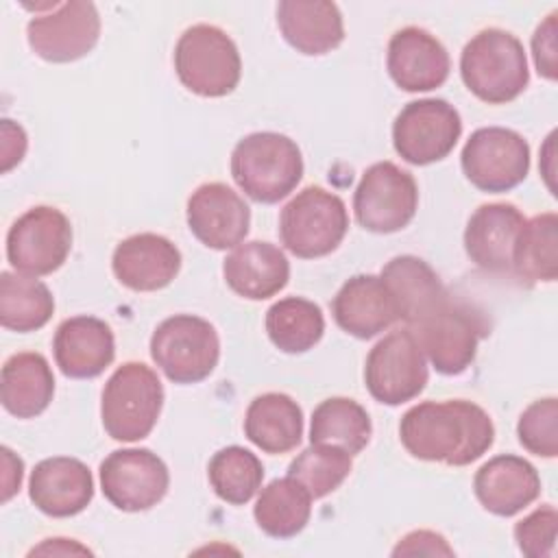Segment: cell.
Listing matches in <instances>:
<instances>
[{
  "label": "cell",
  "instance_id": "15",
  "mask_svg": "<svg viewBox=\"0 0 558 558\" xmlns=\"http://www.w3.org/2000/svg\"><path fill=\"white\" fill-rule=\"evenodd\" d=\"M168 486V466L150 449H118L100 462L102 495L118 510H148L166 497Z\"/></svg>",
  "mask_w": 558,
  "mask_h": 558
},
{
  "label": "cell",
  "instance_id": "6",
  "mask_svg": "<svg viewBox=\"0 0 558 558\" xmlns=\"http://www.w3.org/2000/svg\"><path fill=\"white\" fill-rule=\"evenodd\" d=\"M349 229L342 198L320 185L301 190L279 216L283 246L301 259L325 257L338 248Z\"/></svg>",
  "mask_w": 558,
  "mask_h": 558
},
{
  "label": "cell",
  "instance_id": "14",
  "mask_svg": "<svg viewBox=\"0 0 558 558\" xmlns=\"http://www.w3.org/2000/svg\"><path fill=\"white\" fill-rule=\"evenodd\" d=\"M31 50L44 61L70 63L85 57L100 37V17L94 2H52L35 13L26 26Z\"/></svg>",
  "mask_w": 558,
  "mask_h": 558
},
{
  "label": "cell",
  "instance_id": "19",
  "mask_svg": "<svg viewBox=\"0 0 558 558\" xmlns=\"http://www.w3.org/2000/svg\"><path fill=\"white\" fill-rule=\"evenodd\" d=\"M523 222V214L512 203L480 205L464 229L469 259L486 272H510Z\"/></svg>",
  "mask_w": 558,
  "mask_h": 558
},
{
  "label": "cell",
  "instance_id": "7",
  "mask_svg": "<svg viewBox=\"0 0 558 558\" xmlns=\"http://www.w3.org/2000/svg\"><path fill=\"white\" fill-rule=\"evenodd\" d=\"M408 329L432 366L442 375L464 373L475 360L480 338L488 333L482 314L451 296Z\"/></svg>",
  "mask_w": 558,
  "mask_h": 558
},
{
  "label": "cell",
  "instance_id": "21",
  "mask_svg": "<svg viewBox=\"0 0 558 558\" xmlns=\"http://www.w3.org/2000/svg\"><path fill=\"white\" fill-rule=\"evenodd\" d=\"M111 268L122 286L135 292H155L179 275L181 253L163 235L135 233L116 246Z\"/></svg>",
  "mask_w": 558,
  "mask_h": 558
},
{
  "label": "cell",
  "instance_id": "11",
  "mask_svg": "<svg viewBox=\"0 0 558 558\" xmlns=\"http://www.w3.org/2000/svg\"><path fill=\"white\" fill-rule=\"evenodd\" d=\"M416 207L414 177L392 161H377L366 168L353 194L355 220L373 233H395L408 227Z\"/></svg>",
  "mask_w": 558,
  "mask_h": 558
},
{
  "label": "cell",
  "instance_id": "39",
  "mask_svg": "<svg viewBox=\"0 0 558 558\" xmlns=\"http://www.w3.org/2000/svg\"><path fill=\"white\" fill-rule=\"evenodd\" d=\"M392 556H453V547L438 532L414 530L395 545Z\"/></svg>",
  "mask_w": 558,
  "mask_h": 558
},
{
  "label": "cell",
  "instance_id": "17",
  "mask_svg": "<svg viewBox=\"0 0 558 558\" xmlns=\"http://www.w3.org/2000/svg\"><path fill=\"white\" fill-rule=\"evenodd\" d=\"M386 65L390 78L405 92H429L449 76L447 48L425 28L405 26L388 41Z\"/></svg>",
  "mask_w": 558,
  "mask_h": 558
},
{
  "label": "cell",
  "instance_id": "36",
  "mask_svg": "<svg viewBox=\"0 0 558 558\" xmlns=\"http://www.w3.org/2000/svg\"><path fill=\"white\" fill-rule=\"evenodd\" d=\"M517 436L523 449L541 458L558 456V401L545 397L530 403L517 423Z\"/></svg>",
  "mask_w": 558,
  "mask_h": 558
},
{
  "label": "cell",
  "instance_id": "38",
  "mask_svg": "<svg viewBox=\"0 0 558 558\" xmlns=\"http://www.w3.org/2000/svg\"><path fill=\"white\" fill-rule=\"evenodd\" d=\"M556 17L558 13H549L543 24H538L534 37H532V54H534V65L541 76L556 81L558 76V63H556Z\"/></svg>",
  "mask_w": 558,
  "mask_h": 558
},
{
  "label": "cell",
  "instance_id": "42",
  "mask_svg": "<svg viewBox=\"0 0 558 558\" xmlns=\"http://www.w3.org/2000/svg\"><path fill=\"white\" fill-rule=\"evenodd\" d=\"M33 554H92L87 547H81L68 538H46L39 547L31 549V556Z\"/></svg>",
  "mask_w": 558,
  "mask_h": 558
},
{
  "label": "cell",
  "instance_id": "24",
  "mask_svg": "<svg viewBox=\"0 0 558 558\" xmlns=\"http://www.w3.org/2000/svg\"><path fill=\"white\" fill-rule=\"evenodd\" d=\"M227 286L251 301H264L286 288L290 262L286 253L262 240L238 244L222 264Z\"/></svg>",
  "mask_w": 558,
  "mask_h": 558
},
{
  "label": "cell",
  "instance_id": "20",
  "mask_svg": "<svg viewBox=\"0 0 558 558\" xmlns=\"http://www.w3.org/2000/svg\"><path fill=\"white\" fill-rule=\"evenodd\" d=\"M338 327L355 338L368 340L399 320V307L377 275H355L342 283L331 301Z\"/></svg>",
  "mask_w": 558,
  "mask_h": 558
},
{
  "label": "cell",
  "instance_id": "34",
  "mask_svg": "<svg viewBox=\"0 0 558 558\" xmlns=\"http://www.w3.org/2000/svg\"><path fill=\"white\" fill-rule=\"evenodd\" d=\"M207 477L214 493L222 501L242 506L248 504L259 490L264 466L253 451L240 445H231L214 453L207 466Z\"/></svg>",
  "mask_w": 558,
  "mask_h": 558
},
{
  "label": "cell",
  "instance_id": "10",
  "mask_svg": "<svg viewBox=\"0 0 558 558\" xmlns=\"http://www.w3.org/2000/svg\"><path fill=\"white\" fill-rule=\"evenodd\" d=\"M70 248L72 225L61 209L48 205L24 211L7 233V259L28 277L50 275L61 268Z\"/></svg>",
  "mask_w": 558,
  "mask_h": 558
},
{
  "label": "cell",
  "instance_id": "8",
  "mask_svg": "<svg viewBox=\"0 0 558 558\" xmlns=\"http://www.w3.org/2000/svg\"><path fill=\"white\" fill-rule=\"evenodd\" d=\"M150 357L170 381L196 384L216 368L220 340L209 320L192 314H174L153 331Z\"/></svg>",
  "mask_w": 558,
  "mask_h": 558
},
{
  "label": "cell",
  "instance_id": "22",
  "mask_svg": "<svg viewBox=\"0 0 558 558\" xmlns=\"http://www.w3.org/2000/svg\"><path fill=\"white\" fill-rule=\"evenodd\" d=\"M54 362L65 377H98L116 357V340L111 327L96 316L65 318L52 340Z\"/></svg>",
  "mask_w": 558,
  "mask_h": 558
},
{
  "label": "cell",
  "instance_id": "40",
  "mask_svg": "<svg viewBox=\"0 0 558 558\" xmlns=\"http://www.w3.org/2000/svg\"><path fill=\"white\" fill-rule=\"evenodd\" d=\"M0 137H2V172H9L15 163L22 161L26 153V133L20 124L11 120H2Z\"/></svg>",
  "mask_w": 558,
  "mask_h": 558
},
{
  "label": "cell",
  "instance_id": "29",
  "mask_svg": "<svg viewBox=\"0 0 558 558\" xmlns=\"http://www.w3.org/2000/svg\"><path fill=\"white\" fill-rule=\"evenodd\" d=\"M312 495L294 477L272 480L262 488L253 517L257 525L272 538H292L310 521Z\"/></svg>",
  "mask_w": 558,
  "mask_h": 558
},
{
  "label": "cell",
  "instance_id": "9",
  "mask_svg": "<svg viewBox=\"0 0 558 558\" xmlns=\"http://www.w3.org/2000/svg\"><path fill=\"white\" fill-rule=\"evenodd\" d=\"M427 377V357L408 327L384 336L366 355L364 384L379 403L412 401L423 392Z\"/></svg>",
  "mask_w": 558,
  "mask_h": 558
},
{
  "label": "cell",
  "instance_id": "35",
  "mask_svg": "<svg viewBox=\"0 0 558 558\" xmlns=\"http://www.w3.org/2000/svg\"><path fill=\"white\" fill-rule=\"evenodd\" d=\"M351 453L333 445L312 442L288 466V475L301 482L312 499L333 493L351 473Z\"/></svg>",
  "mask_w": 558,
  "mask_h": 558
},
{
  "label": "cell",
  "instance_id": "13",
  "mask_svg": "<svg viewBox=\"0 0 558 558\" xmlns=\"http://www.w3.org/2000/svg\"><path fill=\"white\" fill-rule=\"evenodd\" d=\"M464 177L482 192L517 187L530 170V146L512 129L484 126L471 133L460 155Z\"/></svg>",
  "mask_w": 558,
  "mask_h": 558
},
{
  "label": "cell",
  "instance_id": "4",
  "mask_svg": "<svg viewBox=\"0 0 558 558\" xmlns=\"http://www.w3.org/2000/svg\"><path fill=\"white\" fill-rule=\"evenodd\" d=\"M161 405L163 386L157 373L142 362H124L102 388V427L113 440H142L153 432Z\"/></svg>",
  "mask_w": 558,
  "mask_h": 558
},
{
  "label": "cell",
  "instance_id": "2",
  "mask_svg": "<svg viewBox=\"0 0 558 558\" xmlns=\"http://www.w3.org/2000/svg\"><path fill=\"white\" fill-rule=\"evenodd\" d=\"M231 177L257 203H279L303 177V157L294 140L272 131L242 137L231 153Z\"/></svg>",
  "mask_w": 558,
  "mask_h": 558
},
{
  "label": "cell",
  "instance_id": "1",
  "mask_svg": "<svg viewBox=\"0 0 558 558\" xmlns=\"http://www.w3.org/2000/svg\"><path fill=\"white\" fill-rule=\"evenodd\" d=\"M399 438L418 460L466 466L493 447L495 427L473 401H423L401 416Z\"/></svg>",
  "mask_w": 558,
  "mask_h": 558
},
{
  "label": "cell",
  "instance_id": "18",
  "mask_svg": "<svg viewBox=\"0 0 558 558\" xmlns=\"http://www.w3.org/2000/svg\"><path fill=\"white\" fill-rule=\"evenodd\" d=\"M28 497L48 517H74L94 499L92 471L76 458H46L31 473Z\"/></svg>",
  "mask_w": 558,
  "mask_h": 558
},
{
  "label": "cell",
  "instance_id": "33",
  "mask_svg": "<svg viewBox=\"0 0 558 558\" xmlns=\"http://www.w3.org/2000/svg\"><path fill=\"white\" fill-rule=\"evenodd\" d=\"M512 270L527 281H556L558 277V216L554 211L538 214L523 222Z\"/></svg>",
  "mask_w": 558,
  "mask_h": 558
},
{
  "label": "cell",
  "instance_id": "28",
  "mask_svg": "<svg viewBox=\"0 0 558 558\" xmlns=\"http://www.w3.org/2000/svg\"><path fill=\"white\" fill-rule=\"evenodd\" d=\"M244 434L266 453H288L301 442L303 410L283 392H264L246 408Z\"/></svg>",
  "mask_w": 558,
  "mask_h": 558
},
{
  "label": "cell",
  "instance_id": "26",
  "mask_svg": "<svg viewBox=\"0 0 558 558\" xmlns=\"http://www.w3.org/2000/svg\"><path fill=\"white\" fill-rule=\"evenodd\" d=\"M54 395V375L48 360L35 351L11 355L0 375V399L9 414L33 418L41 414Z\"/></svg>",
  "mask_w": 558,
  "mask_h": 558
},
{
  "label": "cell",
  "instance_id": "5",
  "mask_svg": "<svg viewBox=\"0 0 558 558\" xmlns=\"http://www.w3.org/2000/svg\"><path fill=\"white\" fill-rule=\"evenodd\" d=\"M174 70L192 94L220 98L238 87L242 61L238 46L222 28L194 24L177 41Z\"/></svg>",
  "mask_w": 558,
  "mask_h": 558
},
{
  "label": "cell",
  "instance_id": "41",
  "mask_svg": "<svg viewBox=\"0 0 558 558\" xmlns=\"http://www.w3.org/2000/svg\"><path fill=\"white\" fill-rule=\"evenodd\" d=\"M2 458H4V475H2V482H4V488H2V501H9L17 490H20V484H22V469H24V464H22V460L20 458H15V464H13V469L9 466L11 462H9V458H7V453L2 451Z\"/></svg>",
  "mask_w": 558,
  "mask_h": 558
},
{
  "label": "cell",
  "instance_id": "12",
  "mask_svg": "<svg viewBox=\"0 0 558 558\" xmlns=\"http://www.w3.org/2000/svg\"><path fill=\"white\" fill-rule=\"evenodd\" d=\"M462 120L453 105L442 98L408 102L392 124V144L403 161L427 166L445 159L458 144Z\"/></svg>",
  "mask_w": 558,
  "mask_h": 558
},
{
  "label": "cell",
  "instance_id": "31",
  "mask_svg": "<svg viewBox=\"0 0 558 558\" xmlns=\"http://www.w3.org/2000/svg\"><path fill=\"white\" fill-rule=\"evenodd\" d=\"M373 434L368 412L353 399L331 397L316 405L310 425V442L333 445L347 453H360Z\"/></svg>",
  "mask_w": 558,
  "mask_h": 558
},
{
  "label": "cell",
  "instance_id": "27",
  "mask_svg": "<svg viewBox=\"0 0 558 558\" xmlns=\"http://www.w3.org/2000/svg\"><path fill=\"white\" fill-rule=\"evenodd\" d=\"M379 277L397 301L399 320H403L408 327L421 320L449 296L432 266L414 255L392 257L381 268Z\"/></svg>",
  "mask_w": 558,
  "mask_h": 558
},
{
  "label": "cell",
  "instance_id": "30",
  "mask_svg": "<svg viewBox=\"0 0 558 558\" xmlns=\"http://www.w3.org/2000/svg\"><path fill=\"white\" fill-rule=\"evenodd\" d=\"M54 312V296L46 283L17 272H0V323L4 329L26 333L41 329Z\"/></svg>",
  "mask_w": 558,
  "mask_h": 558
},
{
  "label": "cell",
  "instance_id": "25",
  "mask_svg": "<svg viewBox=\"0 0 558 558\" xmlns=\"http://www.w3.org/2000/svg\"><path fill=\"white\" fill-rule=\"evenodd\" d=\"M277 24L283 39L303 54H325L344 39L342 13L325 0H281Z\"/></svg>",
  "mask_w": 558,
  "mask_h": 558
},
{
  "label": "cell",
  "instance_id": "23",
  "mask_svg": "<svg viewBox=\"0 0 558 558\" xmlns=\"http://www.w3.org/2000/svg\"><path fill=\"white\" fill-rule=\"evenodd\" d=\"M473 490L484 510L512 517L538 499L541 477L525 458L501 453L477 469Z\"/></svg>",
  "mask_w": 558,
  "mask_h": 558
},
{
  "label": "cell",
  "instance_id": "3",
  "mask_svg": "<svg viewBox=\"0 0 558 558\" xmlns=\"http://www.w3.org/2000/svg\"><path fill=\"white\" fill-rule=\"evenodd\" d=\"M460 74L471 94L504 105L523 94L530 81L523 44L508 31H480L460 54Z\"/></svg>",
  "mask_w": 558,
  "mask_h": 558
},
{
  "label": "cell",
  "instance_id": "37",
  "mask_svg": "<svg viewBox=\"0 0 558 558\" xmlns=\"http://www.w3.org/2000/svg\"><path fill=\"white\" fill-rule=\"evenodd\" d=\"M556 508L551 504L538 506L534 512H530L514 525V541L519 549L530 558L551 556L556 547Z\"/></svg>",
  "mask_w": 558,
  "mask_h": 558
},
{
  "label": "cell",
  "instance_id": "16",
  "mask_svg": "<svg viewBox=\"0 0 558 558\" xmlns=\"http://www.w3.org/2000/svg\"><path fill=\"white\" fill-rule=\"evenodd\" d=\"M248 225V205L225 183H203L187 198V227L209 248H235L246 238Z\"/></svg>",
  "mask_w": 558,
  "mask_h": 558
},
{
  "label": "cell",
  "instance_id": "32",
  "mask_svg": "<svg viewBox=\"0 0 558 558\" xmlns=\"http://www.w3.org/2000/svg\"><path fill=\"white\" fill-rule=\"evenodd\" d=\"M325 331V318L314 301L286 296L272 303L266 312V333L283 353H305Z\"/></svg>",
  "mask_w": 558,
  "mask_h": 558
}]
</instances>
